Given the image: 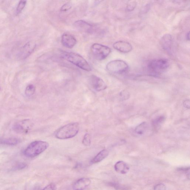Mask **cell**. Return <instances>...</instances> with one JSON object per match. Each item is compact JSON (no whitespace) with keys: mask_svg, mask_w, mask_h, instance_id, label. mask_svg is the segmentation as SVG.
Wrapping results in <instances>:
<instances>
[{"mask_svg":"<svg viewBox=\"0 0 190 190\" xmlns=\"http://www.w3.org/2000/svg\"><path fill=\"white\" fill-rule=\"evenodd\" d=\"M61 54L63 58L80 69L87 71L91 70V67L89 63L78 54L64 51H62Z\"/></svg>","mask_w":190,"mask_h":190,"instance_id":"obj_1","label":"cell"},{"mask_svg":"<svg viewBox=\"0 0 190 190\" xmlns=\"http://www.w3.org/2000/svg\"><path fill=\"white\" fill-rule=\"evenodd\" d=\"M169 66L168 60L161 58L153 60L148 63L147 69L152 75L156 76L165 71Z\"/></svg>","mask_w":190,"mask_h":190,"instance_id":"obj_2","label":"cell"},{"mask_svg":"<svg viewBox=\"0 0 190 190\" xmlns=\"http://www.w3.org/2000/svg\"><path fill=\"white\" fill-rule=\"evenodd\" d=\"M47 142L42 141H35L31 142L23 152L26 157L33 158L37 156L46 150L49 147Z\"/></svg>","mask_w":190,"mask_h":190,"instance_id":"obj_3","label":"cell"},{"mask_svg":"<svg viewBox=\"0 0 190 190\" xmlns=\"http://www.w3.org/2000/svg\"><path fill=\"white\" fill-rule=\"evenodd\" d=\"M80 126L78 123H69L62 127L55 133V136L60 139H66L74 137L78 133Z\"/></svg>","mask_w":190,"mask_h":190,"instance_id":"obj_4","label":"cell"},{"mask_svg":"<svg viewBox=\"0 0 190 190\" xmlns=\"http://www.w3.org/2000/svg\"><path fill=\"white\" fill-rule=\"evenodd\" d=\"M91 52L95 59L102 61L106 59L110 55L111 49L106 46L95 43L91 46Z\"/></svg>","mask_w":190,"mask_h":190,"instance_id":"obj_5","label":"cell"},{"mask_svg":"<svg viewBox=\"0 0 190 190\" xmlns=\"http://www.w3.org/2000/svg\"><path fill=\"white\" fill-rule=\"evenodd\" d=\"M106 69L110 73L119 74L126 72L129 69V66L126 62L123 60H115L108 63Z\"/></svg>","mask_w":190,"mask_h":190,"instance_id":"obj_6","label":"cell"},{"mask_svg":"<svg viewBox=\"0 0 190 190\" xmlns=\"http://www.w3.org/2000/svg\"><path fill=\"white\" fill-rule=\"evenodd\" d=\"M36 47L35 42H28L20 49L18 54V59L20 60L26 59L32 53Z\"/></svg>","mask_w":190,"mask_h":190,"instance_id":"obj_7","label":"cell"},{"mask_svg":"<svg viewBox=\"0 0 190 190\" xmlns=\"http://www.w3.org/2000/svg\"><path fill=\"white\" fill-rule=\"evenodd\" d=\"M74 26L78 31L87 34H92L96 31V26L84 20H78L74 23Z\"/></svg>","mask_w":190,"mask_h":190,"instance_id":"obj_8","label":"cell"},{"mask_svg":"<svg viewBox=\"0 0 190 190\" xmlns=\"http://www.w3.org/2000/svg\"><path fill=\"white\" fill-rule=\"evenodd\" d=\"M32 127V123L29 120H22L16 123L13 126V130L18 133H26Z\"/></svg>","mask_w":190,"mask_h":190,"instance_id":"obj_9","label":"cell"},{"mask_svg":"<svg viewBox=\"0 0 190 190\" xmlns=\"http://www.w3.org/2000/svg\"><path fill=\"white\" fill-rule=\"evenodd\" d=\"M89 81L92 87L96 91H103L107 88V85L105 82L97 76L93 75H91Z\"/></svg>","mask_w":190,"mask_h":190,"instance_id":"obj_10","label":"cell"},{"mask_svg":"<svg viewBox=\"0 0 190 190\" xmlns=\"http://www.w3.org/2000/svg\"><path fill=\"white\" fill-rule=\"evenodd\" d=\"M77 39L74 36L68 33H64L61 37V43L66 48H72L77 44Z\"/></svg>","mask_w":190,"mask_h":190,"instance_id":"obj_11","label":"cell"},{"mask_svg":"<svg viewBox=\"0 0 190 190\" xmlns=\"http://www.w3.org/2000/svg\"><path fill=\"white\" fill-rule=\"evenodd\" d=\"M113 47L115 50L123 53H129L133 48L132 46L129 43L122 41L115 42L113 44Z\"/></svg>","mask_w":190,"mask_h":190,"instance_id":"obj_12","label":"cell"},{"mask_svg":"<svg viewBox=\"0 0 190 190\" xmlns=\"http://www.w3.org/2000/svg\"><path fill=\"white\" fill-rule=\"evenodd\" d=\"M160 43L163 50L170 53L171 51L172 39V36L169 34H166L161 38Z\"/></svg>","mask_w":190,"mask_h":190,"instance_id":"obj_13","label":"cell"},{"mask_svg":"<svg viewBox=\"0 0 190 190\" xmlns=\"http://www.w3.org/2000/svg\"><path fill=\"white\" fill-rule=\"evenodd\" d=\"M91 180L87 178H81L77 180L73 185L74 190H84L91 184Z\"/></svg>","mask_w":190,"mask_h":190,"instance_id":"obj_14","label":"cell"},{"mask_svg":"<svg viewBox=\"0 0 190 190\" xmlns=\"http://www.w3.org/2000/svg\"><path fill=\"white\" fill-rule=\"evenodd\" d=\"M115 171L118 173L125 174L127 173L130 170L129 165L123 161H119L117 162L115 165Z\"/></svg>","mask_w":190,"mask_h":190,"instance_id":"obj_15","label":"cell"},{"mask_svg":"<svg viewBox=\"0 0 190 190\" xmlns=\"http://www.w3.org/2000/svg\"><path fill=\"white\" fill-rule=\"evenodd\" d=\"M109 152L106 149L103 150L98 153L97 155L92 160L91 162L92 164H97L102 161L108 156Z\"/></svg>","mask_w":190,"mask_h":190,"instance_id":"obj_16","label":"cell"},{"mask_svg":"<svg viewBox=\"0 0 190 190\" xmlns=\"http://www.w3.org/2000/svg\"><path fill=\"white\" fill-rule=\"evenodd\" d=\"M20 139L15 138H8L5 139H0V144H4L8 145H15L19 144L20 142Z\"/></svg>","mask_w":190,"mask_h":190,"instance_id":"obj_17","label":"cell"},{"mask_svg":"<svg viewBox=\"0 0 190 190\" xmlns=\"http://www.w3.org/2000/svg\"><path fill=\"white\" fill-rule=\"evenodd\" d=\"M148 128V124L146 122H143L136 127L135 131L136 133L138 135H142L146 132Z\"/></svg>","mask_w":190,"mask_h":190,"instance_id":"obj_18","label":"cell"},{"mask_svg":"<svg viewBox=\"0 0 190 190\" xmlns=\"http://www.w3.org/2000/svg\"><path fill=\"white\" fill-rule=\"evenodd\" d=\"M26 4V1H21L19 2L18 6H17L16 11L17 15H18L21 13L24 8Z\"/></svg>","mask_w":190,"mask_h":190,"instance_id":"obj_19","label":"cell"},{"mask_svg":"<svg viewBox=\"0 0 190 190\" xmlns=\"http://www.w3.org/2000/svg\"><path fill=\"white\" fill-rule=\"evenodd\" d=\"M35 88L34 85L30 84L26 87L25 91V94L28 96H32L35 92Z\"/></svg>","mask_w":190,"mask_h":190,"instance_id":"obj_20","label":"cell"},{"mask_svg":"<svg viewBox=\"0 0 190 190\" xmlns=\"http://www.w3.org/2000/svg\"><path fill=\"white\" fill-rule=\"evenodd\" d=\"M164 120V117L160 116L158 117V118L155 119L154 121H153V126H154L155 128H158V127H159L161 126V125L162 124Z\"/></svg>","mask_w":190,"mask_h":190,"instance_id":"obj_21","label":"cell"},{"mask_svg":"<svg viewBox=\"0 0 190 190\" xmlns=\"http://www.w3.org/2000/svg\"><path fill=\"white\" fill-rule=\"evenodd\" d=\"M91 137L89 134L87 133L85 134L83 137V144L85 146H89L91 144Z\"/></svg>","mask_w":190,"mask_h":190,"instance_id":"obj_22","label":"cell"},{"mask_svg":"<svg viewBox=\"0 0 190 190\" xmlns=\"http://www.w3.org/2000/svg\"><path fill=\"white\" fill-rule=\"evenodd\" d=\"M110 185L111 186H113V188H115V189L119 190H127V188L126 187L119 184L112 183H110Z\"/></svg>","mask_w":190,"mask_h":190,"instance_id":"obj_23","label":"cell"},{"mask_svg":"<svg viewBox=\"0 0 190 190\" xmlns=\"http://www.w3.org/2000/svg\"><path fill=\"white\" fill-rule=\"evenodd\" d=\"M72 7V4L70 3H66L63 5L61 8V12H66L71 8Z\"/></svg>","mask_w":190,"mask_h":190,"instance_id":"obj_24","label":"cell"},{"mask_svg":"<svg viewBox=\"0 0 190 190\" xmlns=\"http://www.w3.org/2000/svg\"><path fill=\"white\" fill-rule=\"evenodd\" d=\"M120 96L121 100H124L129 99L130 97V94L127 91H123L120 93Z\"/></svg>","mask_w":190,"mask_h":190,"instance_id":"obj_25","label":"cell"},{"mask_svg":"<svg viewBox=\"0 0 190 190\" xmlns=\"http://www.w3.org/2000/svg\"><path fill=\"white\" fill-rule=\"evenodd\" d=\"M57 187L55 183H51L47 185L43 190H56Z\"/></svg>","mask_w":190,"mask_h":190,"instance_id":"obj_26","label":"cell"},{"mask_svg":"<svg viewBox=\"0 0 190 190\" xmlns=\"http://www.w3.org/2000/svg\"><path fill=\"white\" fill-rule=\"evenodd\" d=\"M26 166V164L25 163H19L14 167V169L15 170H20V169H24Z\"/></svg>","mask_w":190,"mask_h":190,"instance_id":"obj_27","label":"cell"},{"mask_svg":"<svg viewBox=\"0 0 190 190\" xmlns=\"http://www.w3.org/2000/svg\"><path fill=\"white\" fill-rule=\"evenodd\" d=\"M154 190H166V187L163 183H159L155 186Z\"/></svg>","mask_w":190,"mask_h":190,"instance_id":"obj_28","label":"cell"},{"mask_svg":"<svg viewBox=\"0 0 190 190\" xmlns=\"http://www.w3.org/2000/svg\"><path fill=\"white\" fill-rule=\"evenodd\" d=\"M179 170L182 171L183 172H184L186 173L188 179L190 178V168L189 167L186 168H180L179 169Z\"/></svg>","mask_w":190,"mask_h":190,"instance_id":"obj_29","label":"cell"},{"mask_svg":"<svg viewBox=\"0 0 190 190\" xmlns=\"http://www.w3.org/2000/svg\"><path fill=\"white\" fill-rule=\"evenodd\" d=\"M136 5V3L134 2H132L131 3H130L127 6V9L129 11H131L133 10L134 8H135Z\"/></svg>","mask_w":190,"mask_h":190,"instance_id":"obj_30","label":"cell"},{"mask_svg":"<svg viewBox=\"0 0 190 190\" xmlns=\"http://www.w3.org/2000/svg\"><path fill=\"white\" fill-rule=\"evenodd\" d=\"M183 105L184 106L186 109H190V100H186L184 101L183 103Z\"/></svg>","mask_w":190,"mask_h":190,"instance_id":"obj_31","label":"cell"},{"mask_svg":"<svg viewBox=\"0 0 190 190\" xmlns=\"http://www.w3.org/2000/svg\"><path fill=\"white\" fill-rule=\"evenodd\" d=\"M186 38L188 39V40H189V32H188L187 34Z\"/></svg>","mask_w":190,"mask_h":190,"instance_id":"obj_32","label":"cell"},{"mask_svg":"<svg viewBox=\"0 0 190 190\" xmlns=\"http://www.w3.org/2000/svg\"><path fill=\"white\" fill-rule=\"evenodd\" d=\"M0 89H1V87H0Z\"/></svg>","mask_w":190,"mask_h":190,"instance_id":"obj_33","label":"cell"}]
</instances>
